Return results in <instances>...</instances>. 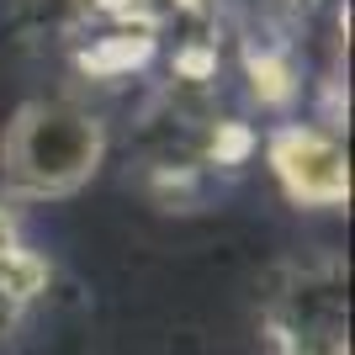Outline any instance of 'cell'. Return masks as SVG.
Listing matches in <instances>:
<instances>
[{"mask_svg": "<svg viewBox=\"0 0 355 355\" xmlns=\"http://www.w3.org/2000/svg\"><path fill=\"white\" fill-rule=\"evenodd\" d=\"M266 164L286 202L297 207H345L350 202V154L329 128L286 122L266 138Z\"/></svg>", "mask_w": 355, "mask_h": 355, "instance_id": "obj_2", "label": "cell"}, {"mask_svg": "<svg viewBox=\"0 0 355 355\" xmlns=\"http://www.w3.org/2000/svg\"><path fill=\"white\" fill-rule=\"evenodd\" d=\"M250 144H254V138L244 133L239 122H218V128H212V144H207V154H212L218 164H239L244 154H250Z\"/></svg>", "mask_w": 355, "mask_h": 355, "instance_id": "obj_5", "label": "cell"}, {"mask_svg": "<svg viewBox=\"0 0 355 355\" xmlns=\"http://www.w3.org/2000/svg\"><path fill=\"white\" fill-rule=\"evenodd\" d=\"M11 239H16V228H11V212L0 207V244H11Z\"/></svg>", "mask_w": 355, "mask_h": 355, "instance_id": "obj_6", "label": "cell"}, {"mask_svg": "<svg viewBox=\"0 0 355 355\" xmlns=\"http://www.w3.org/2000/svg\"><path fill=\"white\" fill-rule=\"evenodd\" d=\"M11 11L32 32H80L90 16H101L96 0H11Z\"/></svg>", "mask_w": 355, "mask_h": 355, "instance_id": "obj_4", "label": "cell"}, {"mask_svg": "<svg viewBox=\"0 0 355 355\" xmlns=\"http://www.w3.org/2000/svg\"><path fill=\"white\" fill-rule=\"evenodd\" d=\"M106 159V122L80 101H27L16 106L0 138V175L21 202H53L90 186Z\"/></svg>", "mask_w": 355, "mask_h": 355, "instance_id": "obj_1", "label": "cell"}, {"mask_svg": "<svg viewBox=\"0 0 355 355\" xmlns=\"http://www.w3.org/2000/svg\"><path fill=\"white\" fill-rule=\"evenodd\" d=\"M148 53H154V32L122 27V21H117V32L90 37V48L80 53V64H85V74H106V80H117V74H133Z\"/></svg>", "mask_w": 355, "mask_h": 355, "instance_id": "obj_3", "label": "cell"}]
</instances>
